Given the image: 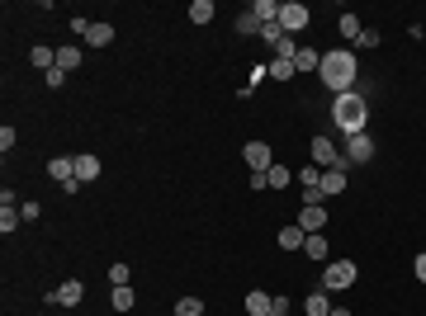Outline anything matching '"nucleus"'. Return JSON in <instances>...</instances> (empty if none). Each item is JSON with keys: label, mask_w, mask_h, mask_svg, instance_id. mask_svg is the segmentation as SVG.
Instances as JSON below:
<instances>
[{"label": "nucleus", "mask_w": 426, "mask_h": 316, "mask_svg": "<svg viewBox=\"0 0 426 316\" xmlns=\"http://www.w3.org/2000/svg\"><path fill=\"white\" fill-rule=\"evenodd\" d=\"M355 52L350 47H341V52H322V66H317V80L327 85V90H337V95H346L350 85H355Z\"/></svg>", "instance_id": "obj_1"}, {"label": "nucleus", "mask_w": 426, "mask_h": 316, "mask_svg": "<svg viewBox=\"0 0 426 316\" xmlns=\"http://www.w3.org/2000/svg\"><path fill=\"white\" fill-rule=\"evenodd\" d=\"M332 119L346 137H355V132H365V123H370V104H365V95L360 90H346L332 99Z\"/></svg>", "instance_id": "obj_2"}, {"label": "nucleus", "mask_w": 426, "mask_h": 316, "mask_svg": "<svg viewBox=\"0 0 426 316\" xmlns=\"http://www.w3.org/2000/svg\"><path fill=\"white\" fill-rule=\"evenodd\" d=\"M298 227L308 232V236H317L322 227H327V203H322V194L313 189V194H303V208H298Z\"/></svg>", "instance_id": "obj_3"}, {"label": "nucleus", "mask_w": 426, "mask_h": 316, "mask_svg": "<svg viewBox=\"0 0 426 316\" xmlns=\"http://www.w3.org/2000/svg\"><path fill=\"white\" fill-rule=\"evenodd\" d=\"M355 278H360L355 260H327V269H322V288H327V293H341V288H350Z\"/></svg>", "instance_id": "obj_4"}, {"label": "nucleus", "mask_w": 426, "mask_h": 316, "mask_svg": "<svg viewBox=\"0 0 426 316\" xmlns=\"http://www.w3.org/2000/svg\"><path fill=\"white\" fill-rule=\"evenodd\" d=\"M308 19H313V14H308V5H298V0H284V5H280V29H284L289 38L308 29Z\"/></svg>", "instance_id": "obj_5"}, {"label": "nucleus", "mask_w": 426, "mask_h": 316, "mask_svg": "<svg viewBox=\"0 0 426 316\" xmlns=\"http://www.w3.org/2000/svg\"><path fill=\"white\" fill-rule=\"evenodd\" d=\"M47 175H52L67 194H76V189H81V184H76V156H52V160H47Z\"/></svg>", "instance_id": "obj_6"}, {"label": "nucleus", "mask_w": 426, "mask_h": 316, "mask_svg": "<svg viewBox=\"0 0 426 316\" xmlns=\"http://www.w3.org/2000/svg\"><path fill=\"white\" fill-rule=\"evenodd\" d=\"M346 165H365V160H374V137L370 132H355V137H346Z\"/></svg>", "instance_id": "obj_7"}, {"label": "nucleus", "mask_w": 426, "mask_h": 316, "mask_svg": "<svg viewBox=\"0 0 426 316\" xmlns=\"http://www.w3.org/2000/svg\"><path fill=\"white\" fill-rule=\"evenodd\" d=\"M81 297H85V283H81V278H62V283L47 293V302H52V307H76Z\"/></svg>", "instance_id": "obj_8"}, {"label": "nucleus", "mask_w": 426, "mask_h": 316, "mask_svg": "<svg viewBox=\"0 0 426 316\" xmlns=\"http://www.w3.org/2000/svg\"><path fill=\"white\" fill-rule=\"evenodd\" d=\"M313 165H322V170H346V156H341L327 137H313Z\"/></svg>", "instance_id": "obj_9"}, {"label": "nucleus", "mask_w": 426, "mask_h": 316, "mask_svg": "<svg viewBox=\"0 0 426 316\" xmlns=\"http://www.w3.org/2000/svg\"><path fill=\"white\" fill-rule=\"evenodd\" d=\"M242 160H247L251 170H270V165H275V151H270L265 142H247V147H242Z\"/></svg>", "instance_id": "obj_10"}, {"label": "nucleus", "mask_w": 426, "mask_h": 316, "mask_svg": "<svg viewBox=\"0 0 426 316\" xmlns=\"http://www.w3.org/2000/svg\"><path fill=\"white\" fill-rule=\"evenodd\" d=\"M81 38H85V47H109V42H114V29H109L104 19H90Z\"/></svg>", "instance_id": "obj_11"}, {"label": "nucleus", "mask_w": 426, "mask_h": 316, "mask_svg": "<svg viewBox=\"0 0 426 316\" xmlns=\"http://www.w3.org/2000/svg\"><path fill=\"white\" fill-rule=\"evenodd\" d=\"M100 170H104V165H100V156H90V151H85V156H76V184L100 180Z\"/></svg>", "instance_id": "obj_12"}, {"label": "nucleus", "mask_w": 426, "mask_h": 316, "mask_svg": "<svg viewBox=\"0 0 426 316\" xmlns=\"http://www.w3.org/2000/svg\"><path fill=\"white\" fill-rule=\"evenodd\" d=\"M303 241H308V232H303V227H280V236H275V245H280V250H303Z\"/></svg>", "instance_id": "obj_13"}, {"label": "nucleus", "mask_w": 426, "mask_h": 316, "mask_svg": "<svg viewBox=\"0 0 426 316\" xmlns=\"http://www.w3.org/2000/svg\"><path fill=\"white\" fill-rule=\"evenodd\" d=\"M346 189V170H322V180H317V194L322 198H332Z\"/></svg>", "instance_id": "obj_14"}, {"label": "nucleus", "mask_w": 426, "mask_h": 316, "mask_svg": "<svg viewBox=\"0 0 426 316\" xmlns=\"http://www.w3.org/2000/svg\"><path fill=\"white\" fill-rule=\"evenodd\" d=\"M251 14L260 19V29H265V24H280V5H275V0H251Z\"/></svg>", "instance_id": "obj_15"}, {"label": "nucleus", "mask_w": 426, "mask_h": 316, "mask_svg": "<svg viewBox=\"0 0 426 316\" xmlns=\"http://www.w3.org/2000/svg\"><path fill=\"white\" fill-rule=\"evenodd\" d=\"M303 255H308V260H317V265H327V260H332V250H327V241H322V232L303 241Z\"/></svg>", "instance_id": "obj_16"}, {"label": "nucleus", "mask_w": 426, "mask_h": 316, "mask_svg": "<svg viewBox=\"0 0 426 316\" xmlns=\"http://www.w3.org/2000/svg\"><path fill=\"white\" fill-rule=\"evenodd\" d=\"M332 312V297H327V288H313L308 293V316H327Z\"/></svg>", "instance_id": "obj_17"}, {"label": "nucleus", "mask_w": 426, "mask_h": 316, "mask_svg": "<svg viewBox=\"0 0 426 316\" xmlns=\"http://www.w3.org/2000/svg\"><path fill=\"white\" fill-rule=\"evenodd\" d=\"M76 66H81V47H57V71H67V76H71Z\"/></svg>", "instance_id": "obj_18"}, {"label": "nucleus", "mask_w": 426, "mask_h": 316, "mask_svg": "<svg viewBox=\"0 0 426 316\" xmlns=\"http://www.w3.org/2000/svg\"><path fill=\"white\" fill-rule=\"evenodd\" d=\"M294 180L303 184V189H308V194H313V189H317V180H322V165H298Z\"/></svg>", "instance_id": "obj_19"}, {"label": "nucleus", "mask_w": 426, "mask_h": 316, "mask_svg": "<svg viewBox=\"0 0 426 316\" xmlns=\"http://www.w3.org/2000/svg\"><path fill=\"white\" fill-rule=\"evenodd\" d=\"M294 66H298V71H317V66H322V52H313V47H298V52H294Z\"/></svg>", "instance_id": "obj_20"}, {"label": "nucleus", "mask_w": 426, "mask_h": 316, "mask_svg": "<svg viewBox=\"0 0 426 316\" xmlns=\"http://www.w3.org/2000/svg\"><path fill=\"white\" fill-rule=\"evenodd\" d=\"M256 34H260V19H256L251 10H242L237 14V38H256Z\"/></svg>", "instance_id": "obj_21"}, {"label": "nucleus", "mask_w": 426, "mask_h": 316, "mask_svg": "<svg viewBox=\"0 0 426 316\" xmlns=\"http://www.w3.org/2000/svg\"><path fill=\"white\" fill-rule=\"evenodd\" d=\"M29 62H34L38 71H52V66H57V47H34V52H29Z\"/></svg>", "instance_id": "obj_22"}, {"label": "nucleus", "mask_w": 426, "mask_h": 316, "mask_svg": "<svg viewBox=\"0 0 426 316\" xmlns=\"http://www.w3.org/2000/svg\"><path fill=\"white\" fill-rule=\"evenodd\" d=\"M270 76H275V80H294L298 76L294 57H275V62H270Z\"/></svg>", "instance_id": "obj_23"}, {"label": "nucleus", "mask_w": 426, "mask_h": 316, "mask_svg": "<svg viewBox=\"0 0 426 316\" xmlns=\"http://www.w3.org/2000/svg\"><path fill=\"white\" fill-rule=\"evenodd\" d=\"M265 180H270V189H284V184H294V170L289 165H270Z\"/></svg>", "instance_id": "obj_24"}, {"label": "nucleus", "mask_w": 426, "mask_h": 316, "mask_svg": "<svg viewBox=\"0 0 426 316\" xmlns=\"http://www.w3.org/2000/svg\"><path fill=\"white\" fill-rule=\"evenodd\" d=\"M19 222H24V217H19V208H14V203H0V232L10 236V232H14Z\"/></svg>", "instance_id": "obj_25"}, {"label": "nucleus", "mask_w": 426, "mask_h": 316, "mask_svg": "<svg viewBox=\"0 0 426 316\" xmlns=\"http://www.w3.org/2000/svg\"><path fill=\"white\" fill-rule=\"evenodd\" d=\"M270 307H275V297H265V293H247V312H251V316H270Z\"/></svg>", "instance_id": "obj_26"}, {"label": "nucleus", "mask_w": 426, "mask_h": 316, "mask_svg": "<svg viewBox=\"0 0 426 316\" xmlns=\"http://www.w3.org/2000/svg\"><path fill=\"white\" fill-rule=\"evenodd\" d=\"M109 302H114V312H133V302H137V297H133V288H114V293H109Z\"/></svg>", "instance_id": "obj_27"}, {"label": "nucleus", "mask_w": 426, "mask_h": 316, "mask_svg": "<svg viewBox=\"0 0 426 316\" xmlns=\"http://www.w3.org/2000/svg\"><path fill=\"white\" fill-rule=\"evenodd\" d=\"M213 14H218V10H213V0H194V5H190V19H194V24H209Z\"/></svg>", "instance_id": "obj_28"}, {"label": "nucleus", "mask_w": 426, "mask_h": 316, "mask_svg": "<svg viewBox=\"0 0 426 316\" xmlns=\"http://www.w3.org/2000/svg\"><path fill=\"white\" fill-rule=\"evenodd\" d=\"M170 316H204V302H199V297H180Z\"/></svg>", "instance_id": "obj_29"}, {"label": "nucleus", "mask_w": 426, "mask_h": 316, "mask_svg": "<svg viewBox=\"0 0 426 316\" xmlns=\"http://www.w3.org/2000/svg\"><path fill=\"white\" fill-rule=\"evenodd\" d=\"M360 34H365V29H360V14H341V38H360Z\"/></svg>", "instance_id": "obj_30"}, {"label": "nucleus", "mask_w": 426, "mask_h": 316, "mask_svg": "<svg viewBox=\"0 0 426 316\" xmlns=\"http://www.w3.org/2000/svg\"><path fill=\"white\" fill-rule=\"evenodd\" d=\"M128 278H133V269H128L124 260H119V265H114V269H109V283H114V288H124Z\"/></svg>", "instance_id": "obj_31"}, {"label": "nucleus", "mask_w": 426, "mask_h": 316, "mask_svg": "<svg viewBox=\"0 0 426 316\" xmlns=\"http://www.w3.org/2000/svg\"><path fill=\"white\" fill-rule=\"evenodd\" d=\"M294 52H298V42L289 38V34H284V38L275 42V57H294Z\"/></svg>", "instance_id": "obj_32"}, {"label": "nucleus", "mask_w": 426, "mask_h": 316, "mask_svg": "<svg viewBox=\"0 0 426 316\" xmlns=\"http://www.w3.org/2000/svg\"><path fill=\"white\" fill-rule=\"evenodd\" d=\"M260 38H265V42H270V47H275V42H280V38H284V29H280V24H265V29H260Z\"/></svg>", "instance_id": "obj_33"}, {"label": "nucleus", "mask_w": 426, "mask_h": 316, "mask_svg": "<svg viewBox=\"0 0 426 316\" xmlns=\"http://www.w3.org/2000/svg\"><path fill=\"white\" fill-rule=\"evenodd\" d=\"M14 137H19V132L5 123V127H0V151H10V147H14Z\"/></svg>", "instance_id": "obj_34"}, {"label": "nucleus", "mask_w": 426, "mask_h": 316, "mask_svg": "<svg viewBox=\"0 0 426 316\" xmlns=\"http://www.w3.org/2000/svg\"><path fill=\"white\" fill-rule=\"evenodd\" d=\"M38 212H43L38 203H19V217H24V222H38Z\"/></svg>", "instance_id": "obj_35"}, {"label": "nucleus", "mask_w": 426, "mask_h": 316, "mask_svg": "<svg viewBox=\"0 0 426 316\" xmlns=\"http://www.w3.org/2000/svg\"><path fill=\"white\" fill-rule=\"evenodd\" d=\"M62 85H67V71L52 66V71H47V90H62Z\"/></svg>", "instance_id": "obj_36"}, {"label": "nucleus", "mask_w": 426, "mask_h": 316, "mask_svg": "<svg viewBox=\"0 0 426 316\" xmlns=\"http://www.w3.org/2000/svg\"><path fill=\"white\" fill-rule=\"evenodd\" d=\"M355 47H379V34H374V29H365V34L355 38Z\"/></svg>", "instance_id": "obj_37"}, {"label": "nucleus", "mask_w": 426, "mask_h": 316, "mask_svg": "<svg viewBox=\"0 0 426 316\" xmlns=\"http://www.w3.org/2000/svg\"><path fill=\"white\" fill-rule=\"evenodd\" d=\"M412 269H417V278L426 283V255H417V265H412Z\"/></svg>", "instance_id": "obj_38"}, {"label": "nucleus", "mask_w": 426, "mask_h": 316, "mask_svg": "<svg viewBox=\"0 0 426 316\" xmlns=\"http://www.w3.org/2000/svg\"><path fill=\"white\" fill-rule=\"evenodd\" d=\"M327 316H350V312H346V307H332V312H327Z\"/></svg>", "instance_id": "obj_39"}]
</instances>
